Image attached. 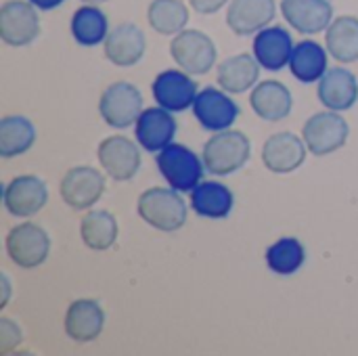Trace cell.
Wrapping results in <instances>:
<instances>
[{"mask_svg":"<svg viewBox=\"0 0 358 356\" xmlns=\"http://www.w3.org/2000/svg\"><path fill=\"white\" fill-rule=\"evenodd\" d=\"M136 210L151 229L162 233H176L187 222V204L176 189L151 187L143 191Z\"/></svg>","mask_w":358,"mask_h":356,"instance_id":"obj_1","label":"cell"},{"mask_svg":"<svg viewBox=\"0 0 358 356\" xmlns=\"http://www.w3.org/2000/svg\"><path fill=\"white\" fill-rule=\"evenodd\" d=\"M252 153L250 138L239 130H220L203 145V166L214 176H227L241 170Z\"/></svg>","mask_w":358,"mask_h":356,"instance_id":"obj_2","label":"cell"},{"mask_svg":"<svg viewBox=\"0 0 358 356\" xmlns=\"http://www.w3.org/2000/svg\"><path fill=\"white\" fill-rule=\"evenodd\" d=\"M157 168L172 189L187 193L201 183L206 166L189 147L170 143L157 153Z\"/></svg>","mask_w":358,"mask_h":356,"instance_id":"obj_3","label":"cell"},{"mask_svg":"<svg viewBox=\"0 0 358 356\" xmlns=\"http://www.w3.org/2000/svg\"><path fill=\"white\" fill-rule=\"evenodd\" d=\"M99 113L107 126L124 130L136 124L143 113V94L130 82H113L101 94Z\"/></svg>","mask_w":358,"mask_h":356,"instance_id":"obj_4","label":"cell"},{"mask_svg":"<svg viewBox=\"0 0 358 356\" xmlns=\"http://www.w3.org/2000/svg\"><path fill=\"white\" fill-rule=\"evenodd\" d=\"M170 55L176 65L191 76H203L216 63V46L212 38L199 29H182L176 34L170 42Z\"/></svg>","mask_w":358,"mask_h":356,"instance_id":"obj_5","label":"cell"},{"mask_svg":"<svg viewBox=\"0 0 358 356\" xmlns=\"http://www.w3.org/2000/svg\"><path fill=\"white\" fill-rule=\"evenodd\" d=\"M350 126L338 111H321L306 120L302 136L313 155H329L342 149L348 141Z\"/></svg>","mask_w":358,"mask_h":356,"instance_id":"obj_6","label":"cell"},{"mask_svg":"<svg viewBox=\"0 0 358 356\" xmlns=\"http://www.w3.org/2000/svg\"><path fill=\"white\" fill-rule=\"evenodd\" d=\"M6 254L21 269H36L46 262L50 252V237L46 231L34 222H23L8 231L6 235Z\"/></svg>","mask_w":358,"mask_h":356,"instance_id":"obj_7","label":"cell"},{"mask_svg":"<svg viewBox=\"0 0 358 356\" xmlns=\"http://www.w3.org/2000/svg\"><path fill=\"white\" fill-rule=\"evenodd\" d=\"M40 34L36 6L27 0H6L0 8V38L4 44L21 48L31 44Z\"/></svg>","mask_w":358,"mask_h":356,"instance_id":"obj_8","label":"cell"},{"mask_svg":"<svg viewBox=\"0 0 358 356\" xmlns=\"http://www.w3.org/2000/svg\"><path fill=\"white\" fill-rule=\"evenodd\" d=\"M61 199L71 210H88L92 208L105 193V176L90 168V166H78L65 172L61 178Z\"/></svg>","mask_w":358,"mask_h":356,"instance_id":"obj_9","label":"cell"},{"mask_svg":"<svg viewBox=\"0 0 358 356\" xmlns=\"http://www.w3.org/2000/svg\"><path fill=\"white\" fill-rule=\"evenodd\" d=\"M96 157H99L103 170L117 183H126V180L134 178L136 172L141 170L138 147L130 138L120 136V134L105 138L96 149Z\"/></svg>","mask_w":358,"mask_h":356,"instance_id":"obj_10","label":"cell"},{"mask_svg":"<svg viewBox=\"0 0 358 356\" xmlns=\"http://www.w3.org/2000/svg\"><path fill=\"white\" fill-rule=\"evenodd\" d=\"M193 113L203 130L220 132L229 130L235 124V120L239 118V105L222 90L208 86L197 94L193 103Z\"/></svg>","mask_w":358,"mask_h":356,"instance_id":"obj_11","label":"cell"},{"mask_svg":"<svg viewBox=\"0 0 358 356\" xmlns=\"http://www.w3.org/2000/svg\"><path fill=\"white\" fill-rule=\"evenodd\" d=\"M2 201L10 216H19V218L34 216L48 201L46 183L40 176H31V174L17 176L4 187Z\"/></svg>","mask_w":358,"mask_h":356,"instance_id":"obj_12","label":"cell"},{"mask_svg":"<svg viewBox=\"0 0 358 356\" xmlns=\"http://www.w3.org/2000/svg\"><path fill=\"white\" fill-rule=\"evenodd\" d=\"M153 99L157 101L159 107L178 113L189 107H193L199 90L197 84L189 78L187 71L182 69H166L153 80Z\"/></svg>","mask_w":358,"mask_h":356,"instance_id":"obj_13","label":"cell"},{"mask_svg":"<svg viewBox=\"0 0 358 356\" xmlns=\"http://www.w3.org/2000/svg\"><path fill=\"white\" fill-rule=\"evenodd\" d=\"M134 134H136V143L149 151V153H159L162 149H166L174 134H176V120L172 115V111L164 109V107H149L143 109V113L138 115L136 124H134Z\"/></svg>","mask_w":358,"mask_h":356,"instance_id":"obj_14","label":"cell"},{"mask_svg":"<svg viewBox=\"0 0 358 356\" xmlns=\"http://www.w3.org/2000/svg\"><path fill=\"white\" fill-rule=\"evenodd\" d=\"M306 143L294 132H277L262 147L264 168L275 174H289L306 159Z\"/></svg>","mask_w":358,"mask_h":356,"instance_id":"obj_15","label":"cell"},{"mask_svg":"<svg viewBox=\"0 0 358 356\" xmlns=\"http://www.w3.org/2000/svg\"><path fill=\"white\" fill-rule=\"evenodd\" d=\"M281 13L296 31L306 36L327 29L334 21L329 0H281Z\"/></svg>","mask_w":358,"mask_h":356,"instance_id":"obj_16","label":"cell"},{"mask_svg":"<svg viewBox=\"0 0 358 356\" xmlns=\"http://www.w3.org/2000/svg\"><path fill=\"white\" fill-rule=\"evenodd\" d=\"M275 15V0H231L227 10V25L237 36H252L268 27Z\"/></svg>","mask_w":358,"mask_h":356,"instance_id":"obj_17","label":"cell"},{"mask_svg":"<svg viewBox=\"0 0 358 356\" xmlns=\"http://www.w3.org/2000/svg\"><path fill=\"white\" fill-rule=\"evenodd\" d=\"M103 46H105V57L113 65L130 67V65H136L143 59L147 40H145V34H143V29L138 25L120 23L107 34Z\"/></svg>","mask_w":358,"mask_h":356,"instance_id":"obj_18","label":"cell"},{"mask_svg":"<svg viewBox=\"0 0 358 356\" xmlns=\"http://www.w3.org/2000/svg\"><path fill=\"white\" fill-rule=\"evenodd\" d=\"M294 52V40L281 25L264 27L254 38V57L268 71H279L289 65Z\"/></svg>","mask_w":358,"mask_h":356,"instance_id":"obj_19","label":"cell"},{"mask_svg":"<svg viewBox=\"0 0 358 356\" xmlns=\"http://www.w3.org/2000/svg\"><path fill=\"white\" fill-rule=\"evenodd\" d=\"M63 327L73 342H92L105 327V311L94 300H76L65 313Z\"/></svg>","mask_w":358,"mask_h":356,"instance_id":"obj_20","label":"cell"},{"mask_svg":"<svg viewBox=\"0 0 358 356\" xmlns=\"http://www.w3.org/2000/svg\"><path fill=\"white\" fill-rule=\"evenodd\" d=\"M319 101L331 111H346L358 101V82L346 67L327 69L319 80Z\"/></svg>","mask_w":358,"mask_h":356,"instance_id":"obj_21","label":"cell"},{"mask_svg":"<svg viewBox=\"0 0 358 356\" xmlns=\"http://www.w3.org/2000/svg\"><path fill=\"white\" fill-rule=\"evenodd\" d=\"M250 105L258 118H262L266 122H279L292 113L294 99L285 84H281L277 80H266V82H260L252 90Z\"/></svg>","mask_w":358,"mask_h":356,"instance_id":"obj_22","label":"cell"},{"mask_svg":"<svg viewBox=\"0 0 358 356\" xmlns=\"http://www.w3.org/2000/svg\"><path fill=\"white\" fill-rule=\"evenodd\" d=\"M260 63L256 57H252L250 52H241L235 57L224 59L218 65V86L229 92V94H241L248 92L260 78Z\"/></svg>","mask_w":358,"mask_h":356,"instance_id":"obj_23","label":"cell"},{"mask_svg":"<svg viewBox=\"0 0 358 356\" xmlns=\"http://www.w3.org/2000/svg\"><path fill=\"white\" fill-rule=\"evenodd\" d=\"M233 193L229 187L222 183L214 180H201L193 191H191V206L201 218L210 220H220L227 218L233 210Z\"/></svg>","mask_w":358,"mask_h":356,"instance_id":"obj_24","label":"cell"},{"mask_svg":"<svg viewBox=\"0 0 358 356\" xmlns=\"http://www.w3.org/2000/svg\"><path fill=\"white\" fill-rule=\"evenodd\" d=\"M325 44L329 55L340 63L358 61V17L342 15L325 29Z\"/></svg>","mask_w":358,"mask_h":356,"instance_id":"obj_25","label":"cell"},{"mask_svg":"<svg viewBox=\"0 0 358 356\" xmlns=\"http://www.w3.org/2000/svg\"><path fill=\"white\" fill-rule=\"evenodd\" d=\"M289 69H292L294 78L304 84L319 82L327 71L325 48L315 40H302L300 44L294 46V52L289 59Z\"/></svg>","mask_w":358,"mask_h":356,"instance_id":"obj_26","label":"cell"},{"mask_svg":"<svg viewBox=\"0 0 358 356\" xmlns=\"http://www.w3.org/2000/svg\"><path fill=\"white\" fill-rule=\"evenodd\" d=\"M36 126L25 115H6L0 120V155L15 157L31 149Z\"/></svg>","mask_w":358,"mask_h":356,"instance_id":"obj_27","label":"cell"},{"mask_svg":"<svg viewBox=\"0 0 358 356\" xmlns=\"http://www.w3.org/2000/svg\"><path fill=\"white\" fill-rule=\"evenodd\" d=\"M109 34L107 17L94 4L80 6L71 17V36L80 46H96L105 42Z\"/></svg>","mask_w":358,"mask_h":356,"instance_id":"obj_28","label":"cell"},{"mask_svg":"<svg viewBox=\"0 0 358 356\" xmlns=\"http://www.w3.org/2000/svg\"><path fill=\"white\" fill-rule=\"evenodd\" d=\"M80 237L86 248L105 252L117 239V220L105 210H92L80 222Z\"/></svg>","mask_w":358,"mask_h":356,"instance_id":"obj_29","label":"cell"},{"mask_svg":"<svg viewBox=\"0 0 358 356\" xmlns=\"http://www.w3.org/2000/svg\"><path fill=\"white\" fill-rule=\"evenodd\" d=\"M147 21L157 34L176 36L189 23V8L182 0H151Z\"/></svg>","mask_w":358,"mask_h":356,"instance_id":"obj_30","label":"cell"},{"mask_svg":"<svg viewBox=\"0 0 358 356\" xmlns=\"http://www.w3.org/2000/svg\"><path fill=\"white\" fill-rule=\"evenodd\" d=\"M306 260L304 245L296 237H283L266 250V266L281 277H289L302 269Z\"/></svg>","mask_w":358,"mask_h":356,"instance_id":"obj_31","label":"cell"},{"mask_svg":"<svg viewBox=\"0 0 358 356\" xmlns=\"http://www.w3.org/2000/svg\"><path fill=\"white\" fill-rule=\"evenodd\" d=\"M21 344V329L17 323H13L10 319L2 317L0 319V355H8L13 350H17Z\"/></svg>","mask_w":358,"mask_h":356,"instance_id":"obj_32","label":"cell"},{"mask_svg":"<svg viewBox=\"0 0 358 356\" xmlns=\"http://www.w3.org/2000/svg\"><path fill=\"white\" fill-rule=\"evenodd\" d=\"M229 0H189V4L199 13V15H214L218 13Z\"/></svg>","mask_w":358,"mask_h":356,"instance_id":"obj_33","label":"cell"},{"mask_svg":"<svg viewBox=\"0 0 358 356\" xmlns=\"http://www.w3.org/2000/svg\"><path fill=\"white\" fill-rule=\"evenodd\" d=\"M36 8H40V10H52V8H57V6H61L65 0H29Z\"/></svg>","mask_w":358,"mask_h":356,"instance_id":"obj_34","label":"cell"},{"mask_svg":"<svg viewBox=\"0 0 358 356\" xmlns=\"http://www.w3.org/2000/svg\"><path fill=\"white\" fill-rule=\"evenodd\" d=\"M0 283H2V300H0V308H4L8 304V298H10V287H8V277L2 275L0 277Z\"/></svg>","mask_w":358,"mask_h":356,"instance_id":"obj_35","label":"cell"},{"mask_svg":"<svg viewBox=\"0 0 358 356\" xmlns=\"http://www.w3.org/2000/svg\"><path fill=\"white\" fill-rule=\"evenodd\" d=\"M82 2H84V4H94V6H96V4H103V2H107V0H82Z\"/></svg>","mask_w":358,"mask_h":356,"instance_id":"obj_36","label":"cell"}]
</instances>
